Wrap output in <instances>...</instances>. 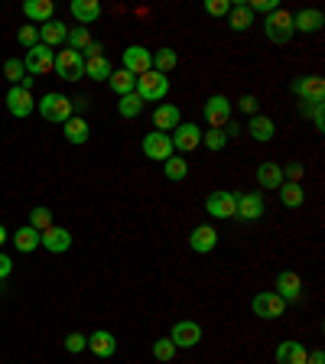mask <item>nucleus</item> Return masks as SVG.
Returning a JSON list of instances; mask_svg holds the SVG:
<instances>
[{"instance_id":"f257e3e1","label":"nucleus","mask_w":325,"mask_h":364,"mask_svg":"<svg viewBox=\"0 0 325 364\" xmlns=\"http://www.w3.org/2000/svg\"><path fill=\"white\" fill-rule=\"evenodd\" d=\"M134 95L144 105H153V101H163L169 95V78L166 75H159V72H144V75H137V88Z\"/></svg>"},{"instance_id":"f03ea898","label":"nucleus","mask_w":325,"mask_h":364,"mask_svg":"<svg viewBox=\"0 0 325 364\" xmlns=\"http://www.w3.org/2000/svg\"><path fill=\"white\" fill-rule=\"evenodd\" d=\"M264 36L270 39L273 46H287L289 39L296 36L293 33V14L289 10H273V14H267V20H264Z\"/></svg>"},{"instance_id":"7ed1b4c3","label":"nucleus","mask_w":325,"mask_h":364,"mask_svg":"<svg viewBox=\"0 0 325 364\" xmlns=\"http://www.w3.org/2000/svg\"><path fill=\"white\" fill-rule=\"evenodd\" d=\"M36 111L43 114V121H53V124H65L72 117V98L59 95V91H46L43 98L36 101Z\"/></svg>"},{"instance_id":"20e7f679","label":"nucleus","mask_w":325,"mask_h":364,"mask_svg":"<svg viewBox=\"0 0 325 364\" xmlns=\"http://www.w3.org/2000/svg\"><path fill=\"white\" fill-rule=\"evenodd\" d=\"M53 72L62 78V82H78V78H85V59H82V53H75V49L62 46L59 53H55Z\"/></svg>"},{"instance_id":"39448f33","label":"nucleus","mask_w":325,"mask_h":364,"mask_svg":"<svg viewBox=\"0 0 325 364\" xmlns=\"http://www.w3.org/2000/svg\"><path fill=\"white\" fill-rule=\"evenodd\" d=\"M23 65H26V75H49V72H53V65H55V53L49 49V46L36 43L33 49H26Z\"/></svg>"},{"instance_id":"423d86ee","label":"nucleus","mask_w":325,"mask_h":364,"mask_svg":"<svg viewBox=\"0 0 325 364\" xmlns=\"http://www.w3.org/2000/svg\"><path fill=\"white\" fill-rule=\"evenodd\" d=\"M205 212L212 215V218H235V212H238V192L215 189L212 196L205 198Z\"/></svg>"},{"instance_id":"0eeeda50","label":"nucleus","mask_w":325,"mask_h":364,"mask_svg":"<svg viewBox=\"0 0 325 364\" xmlns=\"http://www.w3.org/2000/svg\"><path fill=\"white\" fill-rule=\"evenodd\" d=\"M231 111H235V105L225 98V95H212V98L205 101L202 114H205V124L212 130H221L228 121H231Z\"/></svg>"},{"instance_id":"6e6552de","label":"nucleus","mask_w":325,"mask_h":364,"mask_svg":"<svg viewBox=\"0 0 325 364\" xmlns=\"http://www.w3.org/2000/svg\"><path fill=\"white\" fill-rule=\"evenodd\" d=\"M250 309H254V316H257V318H264V322H273V318H280L283 312H287V303H283V299L273 293V289H264V293L254 296Z\"/></svg>"},{"instance_id":"1a4fd4ad","label":"nucleus","mask_w":325,"mask_h":364,"mask_svg":"<svg viewBox=\"0 0 325 364\" xmlns=\"http://www.w3.org/2000/svg\"><path fill=\"white\" fill-rule=\"evenodd\" d=\"M169 140H173V150L176 153H192L202 146V127L192 121H182L179 127L169 134Z\"/></svg>"},{"instance_id":"9d476101","label":"nucleus","mask_w":325,"mask_h":364,"mask_svg":"<svg viewBox=\"0 0 325 364\" xmlns=\"http://www.w3.org/2000/svg\"><path fill=\"white\" fill-rule=\"evenodd\" d=\"M144 156H150L153 163H166L169 156H176L169 134H163V130H150V134L144 136Z\"/></svg>"},{"instance_id":"9b49d317","label":"nucleus","mask_w":325,"mask_h":364,"mask_svg":"<svg viewBox=\"0 0 325 364\" xmlns=\"http://www.w3.org/2000/svg\"><path fill=\"white\" fill-rule=\"evenodd\" d=\"M169 341L176 345V351L179 348H196L198 341H202V326L192 322V318H179V322L173 326V332H169Z\"/></svg>"},{"instance_id":"f8f14e48","label":"nucleus","mask_w":325,"mask_h":364,"mask_svg":"<svg viewBox=\"0 0 325 364\" xmlns=\"http://www.w3.org/2000/svg\"><path fill=\"white\" fill-rule=\"evenodd\" d=\"M293 95L299 101H306V105H312V101H325V78L322 75H303L293 82Z\"/></svg>"},{"instance_id":"ddd939ff","label":"nucleus","mask_w":325,"mask_h":364,"mask_svg":"<svg viewBox=\"0 0 325 364\" xmlns=\"http://www.w3.org/2000/svg\"><path fill=\"white\" fill-rule=\"evenodd\" d=\"M39 247H46L49 254H65L72 247V231L62 225L46 228V231H39Z\"/></svg>"},{"instance_id":"4468645a","label":"nucleus","mask_w":325,"mask_h":364,"mask_svg":"<svg viewBox=\"0 0 325 364\" xmlns=\"http://www.w3.org/2000/svg\"><path fill=\"white\" fill-rule=\"evenodd\" d=\"M273 293L280 296L283 303H299V299H303V280H299V273L280 270L277 273V289H273Z\"/></svg>"},{"instance_id":"2eb2a0df","label":"nucleus","mask_w":325,"mask_h":364,"mask_svg":"<svg viewBox=\"0 0 325 364\" xmlns=\"http://www.w3.org/2000/svg\"><path fill=\"white\" fill-rule=\"evenodd\" d=\"M130 75H144V72H150L153 68V53L146 49V46H127L124 49V65Z\"/></svg>"},{"instance_id":"dca6fc26","label":"nucleus","mask_w":325,"mask_h":364,"mask_svg":"<svg viewBox=\"0 0 325 364\" xmlns=\"http://www.w3.org/2000/svg\"><path fill=\"white\" fill-rule=\"evenodd\" d=\"M264 212H267V205H264V196H260V192H241V196H238L235 218L257 221V218H264Z\"/></svg>"},{"instance_id":"f3484780","label":"nucleus","mask_w":325,"mask_h":364,"mask_svg":"<svg viewBox=\"0 0 325 364\" xmlns=\"http://www.w3.org/2000/svg\"><path fill=\"white\" fill-rule=\"evenodd\" d=\"M7 111L14 114V117H30L33 111H36V98H33L26 88H20V85H14V88L7 91Z\"/></svg>"},{"instance_id":"a211bd4d","label":"nucleus","mask_w":325,"mask_h":364,"mask_svg":"<svg viewBox=\"0 0 325 364\" xmlns=\"http://www.w3.org/2000/svg\"><path fill=\"white\" fill-rule=\"evenodd\" d=\"M68 10H72V16L82 23L85 30H88L91 23H98L101 14H105V7H101L98 0H72V4H68Z\"/></svg>"},{"instance_id":"6ab92c4d","label":"nucleus","mask_w":325,"mask_h":364,"mask_svg":"<svg viewBox=\"0 0 325 364\" xmlns=\"http://www.w3.org/2000/svg\"><path fill=\"white\" fill-rule=\"evenodd\" d=\"M215 244H218V231H215L212 225H198V228H192L189 247L196 250V254H212Z\"/></svg>"},{"instance_id":"aec40b11","label":"nucleus","mask_w":325,"mask_h":364,"mask_svg":"<svg viewBox=\"0 0 325 364\" xmlns=\"http://www.w3.org/2000/svg\"><path fill=\"white\" fill-rule=\"evenodd\" d=\"M62 136H65L72 146H82V144H88V136H91V127H88V121L85 117H78V114H72L65 124H62Z\"/></svg>"},{"instance_id":"412c9836","label":"nucleus","mask_w":325,"mask_h":364,"mask_svg":"<svg viewBox=\"0 0 325 364\" xmlns=\"http://www.w3.org/2000/svg\"><path fill=\"white\" fill-rule=\"evenodd\" d=\"M65 39H68V26L62 20H49V23H43L39 26V43L43 46H49V49H55V46H65Z\"/></svg>"},{"instance_id":"4be33fe9","label":"nucleus","mask_w":325,"mask_h":364,"mask_svg":"<svg viewBox=\"0 0 325 364\" xmlns=\"http://www.w3.org/2000/svg\"><path fill=\"white\" fill-rule=\"evenodd\" d=\"M88 351L98 358H114V351H117V338H114L107 328H98V332L88 335Z\"/></svg>"},{"instance_id":"5701e85b","label":"nucleus","mask_w":325,"mask_h":364,"mask_svg":"<svg viewBox=\"0 0 325 364\" xmlns=\"http://www.w3.org/2000/svg\"><path fill=\"white\" fill-rule=\"evenodd\" d=\"M325 26L322 10H299L293 14V33H319Z\"/></svg>"},{"instance_id":"b1692460","label":"nucleus","mask_w":325,"mask_h":364,"mask_svg":"<svg viewBox=\"0 0 325 364\" xmlns=\"http://www.w3.org/2000/svg\"><path fill=\"white\" fill-rule=\"evenodd\" d=\"M153 124H156V130H163V134H173V130L182 124L179 107L176 105H159L156 111H153Z\"/></svg>"},{"instance_id":"393cba45","label":"nucleus","mask_w":325,"mask_h":364,"mask_svg":"<svg viewBox=\"0 0 325 364\" xmlns=\"http://www.w3.org/2000/svg\"><path fill=\"white\" fill-rule=\"evenodd\" d=\"M228 26H231L235 33H247L250 26H254V14H250V7L244 4V0L231 4V10H228Z\"/></svg>"},{"instance_id":"a878e982","label":"nucleus","mask_w":325,"mask_h":364,"mask_svg":"<svg viewBox=\"0 0 325 364\" xmlns=\"http://www.w3.org/2000/svg\"><path fill=\"white\" fill-rule=\"evenodd\" d=\"M53 14H55L53 0H26V4H23V16L30 23H39V26L53 20Z\"/></svg>"},{"instance_id":"bb28decb","label":"nucleus","mask_w":325,"mask_h":364,"mask_svg":"<svg viewBox=\"0 0 325 364\" xmlns=\"http://www.w3.org/2000/svg\"><path fill=\"white\" fill-rule=\"evenodd\" d=\"M247 134L257 140V144H270L273 136H277V124L270 121V117H264V114H254L247 124Z\"/></svg>"},{"instance_id":"cd10ccee","label":"nucleus","mask_w":325,"mask_h":364,"mask_svg":"<svg viewBox=\"0 0 325 364\" xmlns=\"http://www.w3.org/2000/svg\"><path fill=\"white\" fill-rule=\"evenodd\" d=\"M257 182H260V189H280L283 182V166L280 163H270V159H267V163H260L257 166Z\"/></svg>"},{"instance_id":"c85d7f7f","label":"nucleus","mask_w":325,"mask_h":364,"mask_svg":"<svg viewBox=\"0 0 325 364\" xmlns=\"http://www.w3.org/2000/svg\"><path fill=\"white\" fill-rule=\"evenodd\" d=\"M306 358H309V351L299 341H283L277 348V364H306Z\"/></svg>"},{"instance_id":"c756f323","label":"nucleus","mask_w":325,"mask_h":364,"mask_svg":"<svg viewBox=\"0 0 325 364\" xmlns=\"http://www.w3.org/2000/svg\"><path fill=\"white\" fill-rule=\"evenodd\" d=\"M107 85H111V91L117 95V98H124V95H134V88H137V75H130L127 68H114L111 78H107Z\"/></svg>"},{"instance_id":"7c9ffc66","label":"nucleus","mask_w":325,"mask_h":364,"mask_svg":"<svg viewBox=\"0 0 325 364\" xmlns=\"http://www.w3.org/2000/svg\"><path fill=\"white\" fill-rule=\"evenodd\" d=\"M280 202L287 205V208H303L306 205V189H303V182H283L280 189Z\"/></svg>"},{"instance_id":"2f4dec72","label":"nucleus","mask_w":325,"mask_h":364,"mask_svg":"<svg viewBox=\"0 0 325 364\" xmlns=\"http://www.w3.org/2000/svg\"><path fill=\"white\" fill-rule=\"evenodd\" d=\"M14 247L20 250V254H33V250L39 247V231L36 228H30V225H23L20 231L14 235Z\"/></svg>"},{"instance_id":"473e14b6","label":"nucleus","mask_w":325,"mask_h":364,"mask_svg":"<svg viewBox=\"0 0 325 364\" xmlns=\"http://www.w3.org/2000/svg\"><path fill=\"white\" fill-rule=\"evenodd\" d=\"M111 72H114V65L105 59V55L85 62V78H91V82H107V78H111Z\"/></svg>"},{"instance_id":"72a5a7b5","label":"nucleus","mask_w":325,"mask_h":364,"mask_svg":"<svg viewBox=\"0 0 325 364\" xmlns=\"http://www.w3.org/2000/svg\"><path fill=\"white\" fill-rule=\"evenodd\" d=\"M176 62H179L176 49L163 46V49H156V53H153V72H159V75H169V72L176 68Z\"/></svg>"},{"instance_id":"f704fd0d","label":"nucleus","mask_w":325,"mask_h":364,"mask_svg":"<svg viewBox=\"0 0 325 364\" xmlns=\"http://www.w3.org/2000/svg\"><path fill=\"white\" fill-rule=\"evenodd\" d=\"M163 173H166L169 182H182L189 176V163H186V156H169L166 163H163Z\"/></svg>"},{"instance_id":"c9c22d12","label":"nucleus","mask_w":325,"mask_h":364,"mask_svg":"<svg viewBox=\"0 0 325 364\" xmlns=\"http://www.w3.org/2000/svg\"><path fill=\"white\" fill-rule=\"evenodd\" d=\"M140 111H144V101L137 98V95H124V98H117V114H121L124 121L140 117Z\"/></svg>"},{"instance_id":"e433bc0d","label":"nucleus","mask_w":325,"mask_h":364,"mask_svg":"<svg viewBox=\"0 0 325 364\" xmlns=\"http://www.w3.org/2000/svg\"><path fill=\"white\" fill-rule=\"evenodd\" d=\"M30 228H36V231L53 228V208H46V205H36V208H30Z\"/></svg>"},{"instance_id":"4c0bfd02","label":"nucleus","mask_w":325,"mask_h":364,"mask_svg":"<svg viewBox=\"0 0 325 364\" xmlns=\"http://www.w3.org/2000/svg\"><path fill=\"white\" fill-rule=\"evenodd\" d=\"M88 43H91V33L85 30V26H75V30H68V39H65L68 49H75V53H85V49H88Z\"/></svg>"},{"instance_id":"58836bf2","label":"nucleus","mask_w":325,"mask_h":364,"mask_svg":"<svg viewBox=\"0 0 325 364\" xmlns=\"http://www.w3.org/2000/svg\"><path fill=\"white\" fill-rule=\"evenodd\" d=\"M4 75H7L10 85H20L23 78H26V65H23V59H7L4 62Z\"/></svg>"},{"instance_id":"ea45409f","label":"nucleus","mask_w":325,"mask_h":364,"mask_svg":"<svg viewBox=\"0 0 325 364\" xmlns=\"http://www.w3.org/2000/svg\"><path fill=\"white\" fill-rule=\"evenodd\" d=\"M153 358H156V361H173V358H176V345L169 338H156V341H153Z\"/></svg>"},{"instance_id":"a19ab883","label":"nucleus","mask_w":325,"mask_h":364,"mask_svg":"<svg viewBox=\"0 0 325 364\" xmlns=\"http://www.w3.org/2000/svg\"><path fill=\"white\" fill-rule=\"evenodd\" d=\"M202 144L208 146V150L218 153V150H225V146H228V136H225V130H205V134H202Z\"/></svg>"},{"instance_id":"79ce46f5","label":"nucleus","mask_w":325,"mask_h":364,"mask_svg":"<svg viewBox=\"0 0 325 364\" xmlns=\"http://www.w3.org/2000/svg\"><path fill=\"white\" fill-rule=\"evenodd\" d=\"M88 348V335H82V332H68L65 335V351L68 355H78V351H85Z\"/></svg>"},{"instance_id":"37998d69","label":"nucleus","mask_w":325,"mask_h":364,"mask_svg":"<svg viewBox=\"0 0 325 364\" xmlns=\"http://www.w3.org/2000/svg\"><path fill=\"white\" fill-rule=\"evenodd\" d=\"M16 39H20V46H26V49H33V46L39 43V26H20V33H16Z\"/></svg>"},{"instance_id":"c03bdc74","label":"nucleus","mask_w":325,"mask_h":364,"mask_svg":"<svg viewBox=\"0 0 325 364\" xmlns=\"http://www.w3.org/2000/svg\"><path fill=\"white\" fill-rule=\"evenodd\" d=\"M228 10H231L228 0H205V14L208 16H228Z\"/></svg>"},{"instance_id":"a18cd8bd","label":"nucleus","mask_w":325,"mask_h":364,"mask_svg":"<svg viewBox=\"0 0 325 364\" xmlns=\"http://www.w3.org/2000/svg\"><path fill=\"white\" fill-rule=\"evenodd\" d=\"M247 7L250 14H273V10H280V4L277 0H250Z\"/></svg>"},{"instance_id":"49530a36","label":"nucleus","mask_w":325,"mask_h":364,"mask_svg":"<svg viewBox=\"0 0 325 364\" xmlns=\"http://www.w3.org/2000/svg\"><path fill=\"white\" fill-rule=\"evenodd\" d=\"M238 107H241L244 114H257V107H260V101H257V95H241V101H238Z\"/></svg>"},{"instance_id":"de8ad7c7","label":"nucleus","mask_w":325,"mask_h":364,"mask_svg":"<svg viewBox=\"0 0 325 364\" xmlns=\"http://www.w3.org/2000/svg\"><path fill=\"white\" fill-rule=\"evenodd\" d=\"M283 179L287 182H303V163H289V166H283Z\"/></svg>"},{"instance_id":"09e8293b","label":"nucleus","mask_w":325,"mask_h":364,"mask_svg":"<svg viewBox=\"0 0 325 364\" xmlns=\"http://www.w3.org/2000/svg\"><path fill=\"white\" fill-rule=\"evenodd\" d=\"M101 53H105V49H101V43H95V39H91V43H88V49H85V53H82V59H85V62H88V59H98Z\"/></svg>"},{"instance_id":"8fccbe9b","label":"nucleus","mask_w":325,"mask_h":364,"mask_svg":"<svg viewBox=\"0 0 325 364\" xmlns=\"http://www.w3.org/2000/svg\"><path fill=\"white\" fill-rule=\"evenodd\" d=\"M10 273H14V260H10L7 254H0V280H7Z\"/></svg>"},{"instance_id":"3c124183","label":"nucleus","mask_w":325,"mask_h":364,"mask_svg":"<svg viewBox=\"0 0 325 364\" xmlns=\"http://www.w3.org/2000/svg\"><path fill=\"white\" fill-rule=\"evenodd\" d=\"M306 364H325V351H309Z\"/></svg>"},{"instance_id":"603ef678","label":"nucleus","mask_w":325,"mask_h":364,"mask_svg":"<svg viewBox=\"0 0 325 364\" xmlns=\"http://www.w3.org/2000/svg\"><path fill=\"white\" fill-rule=\"evenodd\" d=\"M4 241H7V228L0 225V244H4Z\"/></svg>"}]
</instances>
